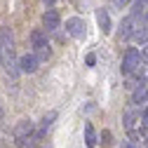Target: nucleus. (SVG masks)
<instances>
[{
	"instance_id": "11",
	"label": "nucleus",
	"mask_w": 148,
	"mask_h": 148,
	"mask_svg": "<svg viewBox=\"0 0 148 148\" xmlns=\"http://www.w3.org/2000/svg\"><path fill=\"white\" fill-rule=\"evenodd\" d=\"M97 21H99V26H101V31H103V33H108V31H110V16H108V12H106V10H97Z\"/></svg>"
},
{
	"instance_id": "22",
	"label": "nucleus",
	"mask_w": 148,
	"mask_h": 148,
	"mask_svg": "<svg viewBox=\"0 0 148 148\" xmlns=\"http://www.w3.org/2000/svg\"><path fill=\"white\" fill-rule=\"evenodd\" d=\"M143 141H146V146H148V139H143Z\"/></svg>"
},
{
	"instance_id": "17",
	"label": "nucleus",
	"mask_w": 148,
	"mask_h": 148,
	"mask_svg": "<svg viewBox=\"0 0 148 148\" xmlns=\"http://www.w3.org/2000/svg\"><path fill=\"white\" fill-rule=\"evenodd\" d=\"M141 61H143V64H148V45H146V47H141Z\"/></svg>"
},
{
	"instance_id": "2",
	"label": "nucleus",
	"mask_w": 148,
	"mask_h": 148,
	"mask_svg": "<svg viewBox=\"0 0 148 148\" xmlns=\"http://www.w3.org/2000/svg\"><path fill=\"white\" fill-rule=\"evenodd\" d=\"M66 33L73 35V38H82L85 35V21L80 19V16H71V19L66 21Z\"/></svg>"
},
{
	"instance_id": "13",
	"label": "nucleus",
	"mask_w": 148,
	"mask_h": 148,
	"mask_svg": "<svg viewBox=\"0 0 148 148\" xmlns=\"http://www.w3.org/2000/svg\"><path fill=\"white\" fill-rule=\"evenodd\" d=\"M134 40H136V42H141L143 47L148 45V26H141V28H136V33H134Z\"/></svg>"
},
{
	"instance_id": "19",
	"label": "nucleus",
	"mask_w": 148,
	"mask_h": 148,
	"mask_svg": "<svg viewBox=\"0 0 148 148\" xmlns=\"http://www.w3.org/2000/svg\"><path fill=\"white\" fill-rule=\"evenodd\" d=\"M94 61H97V57H94V54H89V57H87V66H94Z\"/></svg>"
},
{
	"instance_id": "6",
	"label": "nucleus",
	"mask_w": 148,
	"mask_h": 148,
	"mask_svg": "<svg viewBox=\"0 0 148 148\" xmlns=\"http://www.w3.org/2000/svg\"><path fill=\"white\" fill-rule=\"evenodd\" d=\"M136 120H141V110H139V108H129V110H125V118H122V122H125V127H127V132H129V134L134 132V125H136Z\"/></svg>"
},
{
	"instance_id": "8",
	"label": "nucleus",
	"mask_w": 148,
	"mask_h": 148,
	"mask_svg": "<svg viewBox=\"0 0 148 148\" xmlns=\"http://www.w3.org/2000/svg\"><path fill=\"white\" fill-rule=\"evenodd\" d=\"M42 26L47 31H57L59 28V14H57V10H47L42 14Z\"/></svg>"
},
{
	"instance_id": "14",
	"label": "nucleus",
	"mask_w": 148,
	"mask_h": 148,
	"mask_svg": "<svg viewBox=\"0 0 148 148\" xmlns=\"http://www.w3.org/2000/svg\"><path fill=\"white\" fill-rule=\"evenodd\" d=\"M54 118H57V113H54V110H52V113H47L45 118H42V125H40V132H38V139L45 134V129H49V125L54 122Z\"/></svg>"
},
{
	"instance_id": "1",
	"label": "nucleus",
	"mask_w": 148,
	"mask_h": 148,
	"mask_svg": "<svg viewBox=\"0 0 148 148\" xmlns=\"http://www.w3.org/2000/svg\"><path fill=\"white\" fill-rule=\"evenodd\" d=\"M141 66H143V61H141V52H139V49H134V47H129V49L125 52L122 73H125V75H134V73H136Z\"/></svg>"
},
{
	"instance_id": "16",
	"label": "nucleus",
	"mask_w": 148,
	"mask_h": 148,
	"mask_svg": "<svg viewBox=\"0 0 148 148\" xmlns=\"http://www.w3.org/2000/svg\"><path fill=\"white\" fill-rule=\"evenodd\" d=\"M141 122H143L141 127H146V129H148V108H143V110H141Z\"/></svg>"
},
{
	"instance_id": "3",
	"label": "nucleus",
	"mask_w": 148,
	"mask_h": 148,
	"mask_svg": "<svg viewBox=\"0 0 148 148\" xmlns=\"http://www.w3.org/2000/svg\"><path fill=\"white\" fill-rule=\"evenodd\" d=\"M38 64H40V59L35 57V52L24 54V57L19 59V71H24V73H35V71H38Z\"/></svg>"
},
{
	"instance_id": "20",
	"label": "nucleus",
	"mask_w": 148,
	"mask_h": 148,
	"mask_svg": "<svg viewBox=\"0 0 148 148\" xmlns=\"http://www.w3.org/2000/svg\"><path fill=\"white\" fill-rule=\"evenodd\" d=\"M42 3H45V5H52V3H54V0H42Z\"/></svg>"
},
{
	"instance_id": "15",
	"label": "nucleus",
	"mask_w": 148,
	"mask_h": 148,
	"mask_svg": "<svg viewBox=\"0 0 148 148\" xmlns=\"http://www.w3.org/2000/svg\"><path fill=\"white\" fill-rule=\"evenodd\" d=\"M16 146H19V148H35V146H33V136H26V139H16Z\"/></svg>"
},
{
	"instance_id": "18",
	"label": "nucleus",
	"mask_w": 148,
	"mask_h": 148,
	"mask_svg": "<svg viewBox=\"0 0 148 148\" xmlns=\"http://www.w3.org/2000/svg\"><path fill=\"white\" fill-rule=\"evenodd\" d=\"M122 148H136V141L129 139V141H125V143H122Z\"/></svg>"
},
{
	"instance_id": "21",
	"label": "nucleus",
	"mask_w": 148,
	"mask_h": 148,
	"mask_svg": "<svg viewBox=\"0 0 148 148\" xmlns=\"http://www.w3.org/2000/svg\"><path fill=\"white\" fill-rule=\"evenodd\" d=\"M0 49H3V47H0ZM0 64H3V57H0Z\"/></svg>"
},
{
	"instance_id": "4",
	"label": "nucleus",
	"mask_w": 148,
	"mask_h": 148,
	"mask_svg": "<svg viewBox=\"0 0 148 148\" xmlns=\"http://www.w3.org/2000/svg\"><path fill=\"white\" fill-rule=\"evenodd\" d=\"M31 45H33V49H35V54H38V52H42V49H49V45H47V35H45V31H40V28H35V31L31 33Z\"/></svg>"
},
{
	"instance_id": "5",
	"label": "nucleus",
	"mask_w": 148,
	"mask_h": 148,
	"mask_svg": "<svg viewBox=\"0 0 148 148\" xmlns=\"http://www.w3.org/2000/svg\"><path fill=\"white\" fill-rule=\"evenodd\" d=\"M134 24H136V19H134V16H127V19H122V21H120V38H122V40L134 38V33H136Z\"/></svg>"
},
{
	"instance_id": "9",
	"label": "nucleus",
	"mask_w": 148,
	"mask_h": 148,
	"mask_svg": "<svg viewBox=\"0 0 148 148\" xmlns=\"http://www.w3.org/2000/svg\"><path fill=\"white\" fill-rule=\"evenodd\" d=\"M31 134H33V122H28V120H21L19 125L14 127V136L16 139H26Z\"/></svg>"
},
{
	"instance_id": "7",
	"label": "nucleus",
	"mask_w": 148,
	"mask_h": 148,
	"mask_svg": "<svg viewBox=\"0 0 148 148\" xmlns=\"http://www.w3.org/2000/svg\"><path fill=\"white\" fill-rule=\"evenodd\" d=\"M0 47H3L7 54H12V49H14V35H12V31L7 26L0 28Z\"/></svg>"
},
{
	"instance_id": "10",
	"label": "nucleus",
	"mask_w": 148,
	"mask_h": 148,
	"mask_svg": "<svg viewBox=\"0 0 148 148\" xmlns=\"http://www.w3.org/2000/svg\"><path fill=\"white\" fill-rule=\"evenodd\" d=\"M132 103L134 106H141V103H148V87H136L134 92H132Z\"/></svg>"
},
{
	"instance_id": "12",
	"label": "nucleus",
	"mask_w": 148,
	"mask_h": 148,
	"mask_svg": "<svg viewBox=\"0 0 148 148\" xmlns=\"http://www.w3.org/2000/svg\"><path fill=\"white\" fill-rule=\"evenodd\" d=\"M85 143H87L89 148H94V146H97V136H94V127H92L89 122L85 125Z\"/></svg>"
}]
</instances>
